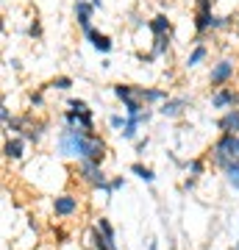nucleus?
I'll return each mask as SVG.
<instances>
[{
  "mask_svg": "<svg viewBox=\"0 0 239 250\" xmlns=\"http://www.w3.org/2000/svg\"><path fill=\"white\" fill-rule=\"evenodd\" d=\"M109 125H111V128H117V131H120V128H125V125H128V117L111 114V117H109Z\"/></svg>",
  "mask_w": 239,
  "mask_h": 250,
  "instance_id": "24",
  "label": "nucleus"
},
{
  "mask_svg": "<svg viewBox=\"0 0 239 250\" xmlns=\"http://www.w3.org/2000/svg\"><path fill=\"white\" fill-rule=\"evenodd\" d=\"M114 95L123 103H128V100H136V86H131V83H117L114 86Z\"/></svg>",
  "mask_w": 239,
  "mask_h": 250,
  "instance_id": "19",
  "label": "nucleus"
},
{
  "mask_svg": "<svg viewBox=\"0 0 239 250\" xmlns=\"http://www.w3.org/2000/svg\"><path fill=\"white\" fill-rule=\"evenodd\" d=\"M95 231L98 233H103L106 239H111V242H117V233H114V225L109 223V217H98V223H95Z\"/></svg>",
  "mask_w": 239,
  "mask_h": 250,
  "instance_id": "16",
  "label": "nucleus"
},
{
  "mask_svg": "<svg viewBox=\"0 0 239 250\" xmlns=\"http://www.w3.org/2000/svg\"><path fill=\"white\" fill-rule=\"evenodd\" d=\"M50 86H53V89H70V86H72V78H67V75H62V78H53V81H50Z\"/></svg>",
  "mask_w": 239,
  "mask_h": 250,
  "instance_id": "22",
  "label": "nucleus"
},
{
  "mask_svg": "<svg viewBox=\"0 0 239 250\" xmlns=\"http://www.w3.org/2000/svg\"><path fill=\"white\" fill-rule=\"evenodd\" d=\"M148 120H151V111H142L139 117H128V125L120 131L123 139H136V128H139L142 123H148Z\"/></svg>",
  "mask_w": 239,
  "mask_h": 250,
  "instance_id": "15",
  "label": "nucleus"
},
{
  "mask_svg": "<svg viewBox=\"0 0 239 250\" xmlns=\"http://www.w3.org/2000/svg\"><path fill=\"white\" fill-rule=\"evenodd\" d=\"M84 36H87L89 42H92V47H95V50H100V53H109V50H111V39H109L106 34H100L98 28H87V31H84Z\"/></svg>",
  "mask_w": 239,
  "mask_h": 250,
  "instance_id": "10",
  "label": "nucleus"
},
{
  "mask_svg": "<svg viewBox=\"0 0 239 250\" xmlns=\"http://www.w3.org/2000/svg\"><path fill=\"white\" fill-rule=\"evenodd\" d=\"M206 56H209V47H206V45H197L192 53L186 56V67H197V64L206 59Z\"/></svg>",
  "mask_w": 239,
  "mask_h": 250,
  "instance_id": "20",
  "label": "nucleus"
},
{
  "mask_svg": "<svg viewBox=\"0 0 239 250\" xmlns=\"http://www.w3.org/2000/svg\"><path fill=\"white\" fill-rule=\"evenodd\" d=\"M78 211V197L75 195H56L53 197V214L56 217H72Z\"/></svg>",
  "mask_w": 239,
  "mask_h": 250,
  "instance_id": "7",
  "label": "nucleus"
},
{
  "mask_svg": "<svg viewBox=\"0 0 239 250\" xmlns=\"http://www.w3.org/2000/svg\"><path fill=\"white\" fill-rule=\"evenodd\" d=\"M92 11H95L92 3H87V0H75V20H78L81 31L92 28Z\"/></svg>",
  "mask_w": 239,
  "mask_h": 250,
  "instance_id": "11",
  "label": "nucleus"
},
{
  "mask_svg": "<svg viewBox=\"0 0 239 250\" xmlns=\"http://www.w3.org/2000/svg\"><path fill=\"white\" fill-rule=\"evenodd\" d=\"M148 28H151L153 39H156V36H173V22L167 20V14H156V17L148 22Z\"/></svg>",
  "mask_w": 239,
  "mask_h": 250,
  "instance_id": "13",
  "label": "nucleus"
},
{
  "mask_svg": "<svg viewBox=\"0 0 239 250\" xmlns=\"http://www.w3.org/2000/svg\"><path fill=\"white\" fill-rule=\"evenodd\" d=\"M222 172H225V181H228L231 187H234V189L239 192V159H234V161H231V164H228V167H225Z\"/></svg>",
  "mask_w": 239,
  "mask_h": 250,
  "instance_id": "18",
  "label": "nucleus"
},
{
  "mask_svg": "<svg viewBox=\"0 0 239 250\" xmlns=\"http://www.w3.org/2000/svg\"><path fill=\"white\" fill-rule=\"evenodd\" d=\"M148 250H159V248H156V242H151V248H148Z\"/></svg>",
  "mask_w": 239,
  "mask_h": 250,
  "instance_id": "30",
  "label": "nucleus"
},
{
  "mask_svg": "<svg viewBox=\"0 0 239 250\" xmlns=\"http://www.w3.org/2000/svg\"><path fill=\"white\" fill-rule=\"evenodd\" d=\"M67 106H70V111H78V114H84V111H92V108H89L87 103H84V100H78V98H72L70 103H67Z\"/></svg>",
  "mask_w": 239,
  "mask_h": 250,
  "instance_id": "23",
  "label": "nucleus"
},
{
  "mask_svg": "<svg viewBox=\"0 0 239 250\" xmlns=\"http://www.w3.org/2000/svg\"><path fill=\"white\" fill-rule=\"evenodd\" d=\"M31 103H34V106H42V92H34V95H31Z\"/></svg>",
  "mask_w": 239,
  "mask_h": 250,
  "instance_id": "27",
  "label": "nucleus"
},
{
  "mask_svg": "<svg viewBox=\"0 0 239 250\" xmlns=\"http://www.w3.org/2000/svg\"><path fill=\"white\" fill-rule=\"evenodd\" d=\"M131 172L136 175V178H142L145 184H153V181H156V172H153L151 167H145V164H139V161H136V164H131Z\"/></svg>",
  "mask_w": 239,
  "mask_h": 250,
  "instance_id": "17",
  "label": "nucleus"
},
{
  "mask_svg": "<svg viewBox=\"0 0 239 250\" xmlns=\"http://www.w3.org/2000/svg\"><path fill=\"white\" fill-rule=\"evenodd\" d=\"M212 108H239V92L231 89V86H222L212 95Z\"/></svg>",
  "mask_w": 239,
  "mask_h": 250,
  "instance_id": "6",
  "label": "nucleus"
},
{
  "mask_svg": "<svg viewBox=\"0 0 239 250\" xmlns=\"http://www.w3.org/2000/svg\"><path fill=\"white\" fill-rule=\"evenodd\" d=\"M217 128H220L222 134H239V108H228L217 120Z\"/></svg>",
  "mask_w": 239,
  "mask_h": 250,
  "instance_id": "9",
  "label": "nucleus"
},
{
  "mask_svg": "<svg viewBox=\"0 0 239 250\" xmlns=\"http://www.w3.org/2000/svg\"><path fill=\"white\" fill-rule=\"evenodd\" d=\"M123 187H125V181H123V178L109 181V195H111V192H117V189H123Z\"/></svg>",
  "mask_w": 239,
  "mask_h": 250,
  "instance_id": "26",
  "label": "nucleus"
},
{
  "mask_svg": "<svg viewBox=\"0 0 239 250\" xmlns=\"http://www.w3.org/2000/svg\"><path fill=\"white\" fill-rule=\"evenodd\" d=\"M3 153H6L9 161H20L25 156V139H22V136H9L6 145H3Z\"/></svg>",
  "mask_w": 239,
  "mask_h": 250,
  "instance_id": "8",
  "label": "nucleus"
},
{
  "mask_svg": "<svg viewBox=\"0 0 239 250\" xmlns=\"http://www.w3.org/2000/svg\"><path fill=\"white\" fill-rule=\"evenodd\" d=\"M186 170L192 172V175H195V178H197V175H203V170H206L203 159H189V161H186Z\"/></svg>",
  "mask_w": 239,
  "mask_h": 250,
  "instance_id": "21",
  "label": "nucleus"
},
{
  "mask_svg": "<svg viewBox=\"0 0 239 250\" xmlns=\"http://www.w3.org/2000/svg\"><path fill=\"white\" fill-rule=\"evenodd\" d=\"M234 72H237V64L231 62V59H222V62H217V64L212 67L209 83H212V86H217V89H222L228 81H234Z\"/></svg>",
  "mask_w": 239,
  "mask_h": 250,
  "instance_id": "5",
  "label": "nucleus"
},
{
  "mask_svg": "<svg viewBox=\"0 0 239 250\" xmlns=\"http://www.w3.org/2000/svg\"><path fill=\"white\" fill-rule=\"evenodd\" d=\"M145 147H148V139L145 142H136V153H145Z\"/></svg>",
  "mask_w": 239,
  "mask_h": 250,
  "instance_id": "28",
  "label": "nucleus"
},
{
  "mask_svg": "<svg viewBox=\"0 0 239 250\" xmlns=\"http://www.w3.org/2000/svg\"><path fill=\"white\" fill-rule=\"evenodd\" d=\"M186 106H189V100H186V98H167L164 103H161L159 114H164V117H181Z\"/></svg>",
  "mask_w": 239,
  "mask_h": 250,
  "instance_id": "12",
  "label": "nucleus"
},
{
  "mask_svg": "<svg viewBox=\"0 0 239 250\" xmlns=\"http://www.w3.org/2000/svg\"><path fill=\"white\" fill-rule=\"evenodd\" d=\"M92 6H95V9H103V0H92Z\"/></svg>",
  "mask_w": 239,
  "mask_h": 250,
  "instance_id": "29",
  "label": "nucleus"
},
{
  "mask_svg": "<svg viewBox=\"0 0 239 250\" xmlns=\"http://www.w3.org/2000/svg\"><path fill=\"white\" fill-rule=\"evenodd\" d=\"M195 31H197V36L206 34V31H214L212 0H195Z\"/></svg>",
  "mask_w": 239,
  "mask_h": 250,
  "instance_id": "4",
  "label": "nucleus"
},
{
  "mask_svg": "<svg viewBox=\"0 0 239 250\" xmlns=\"http://www.w3.org/2000/svg\"><path fill=\"white\" fill-rule=\"evenodd\" d=\"M136 100H142V103H164L167 92L153 89V86H136Z\"/></svg>",
  "mask_w": 239,
  "mask_h": 250,
  "instance_id": "14",
  "label": "nucleus"
},
{
  "mask_svg": "<svg viewBox=\"0 0 239 250\" xmlns=\"http://www.w3.org/2000/svg\"><path fill=\"white\" fill-rule=\"evenodd\" d=\"M78 175H81V181H87L89 187H98L109 195V181H106V172H103L100 164H95V161H78Z\"/></svg>",
  "mask_w": 239,
  "mask_h": 250,
  "instance_id": "3",
  "label": "nucleus"
},
{
  "mask_svg": "<svg viewBox=\"0 0 239 250\" xmlns=\"http://www.w3.org/2000/svg\"><path fill=\"white\" fill-rule=\"evenodd\" d=\"M234 159H239V134H222L212 147V161L225 170Z\"/></svg>",
  "mask_w": 239,
  "mask_h": 250,
  "instance_id": "2",
  "label": "nucleus"
},
{
  "mask_svg": "<svg viewBox=\"0 0 239 250\" xmlns=\"http://www.w3.org/2000/svg\"><path fill=\"white\" fill-rule=\"evenodd\" d=\"M59 153L62 156H72L81 161H95L103 164L106 159V139L95 131H81V128H64L59 134Z\"/></svg>",
  "mask_w": 239,
  "mask_h": 250,
  "instance_id": "1",
  "label": "nucleus"
},
{
  "mask_svg": "<svg viewBox=\"0 0 239 250\" xmlns=\"http://www.w3.org/2000/svg\"><path fill=\"white\" fill-rule=\"evenodd\" d=\"M28 36H31V39H39V36H42V25H39L36 20H34V25L28 28Z\"/></svg>",
  "mask_w": 239,
  "mask_h": 250,
  "instance_id": "25",
  "label": "nucleus"
}]
</instances>
